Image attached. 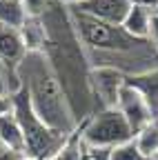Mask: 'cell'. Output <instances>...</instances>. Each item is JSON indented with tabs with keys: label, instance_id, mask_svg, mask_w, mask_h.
Instances as JSON below:
<instances>
[{
	"label": "cell",
	"instance_id": "12",
	"mask_svg": "<svg viewBox=\"0 0 158 160\" xmlns=\"http://www.w3.org/2000/svg\"><path fill=\"white\" fill-rule=\"evenodd\" d=\"M0 140H3L5 147H9L11 151L25 156V136H23L20 122L16 120L13 111L0 116Z\"/></svg>",
	"mask_w": 158,
	"mask_h": 160
},
{
	"label": "cell",
	"instance_id": "16",
	"mask_svg": "<svg viewBox=\"0 0 158 160\" xmlns=\"http://www.w3.org/2000/svg\"><path fill=\"white\" fill-rule=\"evenodd\" d=\"M111 160H149V158L138 149L136 140L129 138V140H125V142L116 145L111 149Z\"/></svg>",
	"mask_w": 158,
	"mask_h": 160
},
{
	"label": "cell",
	"instance_id": "9",
	"mask_svg": "<svg viewBox=\"0 0 158 160\" xmlns=\"http://www.w3.org/2000/svg\"><path fill=\"white\" fill-rule=\"evenodd\" d=\"M125 85H129L131 89H136L143 96V100L147 102L154 120H158V67L147 69L143 73L125 76Z\"/></svg>",
	"mask_w": 158,
	"mask_h": 160
},
{
	"label": "cell",
	"instance_id": "24",
	"mask_svg": "<svg viewBox=\"0 0 158 160\" xmlns=\"http://www.w3.org/2000/svg\"><path fill=\"white\" fill-rule=\"evenodd\" d=\"M149 160H158V151H156V153H154V156H151Z\"/></svg>",
	"mask_w": 158,
	"mask_h": 160
},
{
	"label": "cell",
	"instance_id": "13",
	"mask_svg": "<svg viewBox=\"0 0 158 160\" xmlns=\"http://www.w3.org/2000/svg\"><path fill=\"white\" fill-rule=\"evenodd\" d=\"M83 156H85V142H83L80 125H78V127L65 138V142L60 145V149H58L49 160H83Z\"/></svg>",
	"mask_w": 158,
	"mask_h": 160
},
{
	"label": "cell",
	"instance_id": "6",
	"mask_svg": "<svg viewBox=\"0 0 158 160\" xmlns=\"http://www.w3.org/2000/svg\"><path fill=\"white\" fill-rule=\"evenodd\" d=\"M89 87L96 109H116L120 89L125 87V73L111 67H91Z\"/></svg>",
	"mask_w": 158,
	"mask_h": 160
},
{
	"label": "cell",
	"instance_id": "4",
	"mask_svg": "<svg viewBox=\"0 0 158 160\" xmlns=\"http://www.w3.org/2000/svg\"><path fill=\"white\" fill-rule=\"evenodd\" d=\"M11 102H13L11 111H13L16 120L20 122V129L25 136V156L31 160H49L60 149L67 136L56 133L36 116V111L29 105V98L25 96L23 89H16L11 93Z\"/></svg>",
	"mask_w": 158,
	"mask_h": 160
},
{
	"label": "cell",
	"instance_id": "17",
	"mask_svg": "<svg viewBox=\"0 0 158 160\" xmlns=\"http://www.w3.org/2000/svg\"><path fill=\"white\" fill-rule=\"evenodd\" d=\"M51 0H20L25 9V16H43V11L49 7Z\"/></svg>",
	"mask_w": 158,
	"mask_h": 160
},
{
	"label": "cell",
	"instance_id": "19",
	"mask_svg": "<svg viewBox=\"0 0 158 160\" xmlns=\"http://www.w3.org/2000/svg\"><path fill=\"white\" fill-rule=\"evenodd\" d=\"M11 107H13V102H11V93H0V116L9 113Z\"/></svg>",
	"mask_w": 158,
	"mask_h": 160
},
{
	"label": "cell",
	"instance_id": "25",
	"mask_svg": "<svg viewBox=\"0 0 158 160\" xmlns=\"http://www.w3.org/2000/svg\"><path fill=\"white\" fill-rule=\"evenodd\" d=\"M154 16H156V18H158V7H156V9H154Z\"/></svg>",
	"mask_w": 158,
	"mask_h": 160
},
{
	"label": "cell",
	"instance_id": "3",
	"mask_svg": "<svg viewBox=\"0 0 158 160\" xmlns=\"http://www.w3.org/2000/svg\"><path fill=\"white\" fill-rule=\"evenodd\" d=\"M18 89L29 98V105L43 122L60 136H69L78 122L69 109L65 91L43 51H27L16 69Z\"/></svg>",
	"mask_w": 158,
	"mask_h": 160
},
{
	"label": "cell",
	"instance_id": "8",
	"mask_svg": "<svg viewBox=\"0 0 158 160\" xmlns=\"http://www.w3.org/2000/svg\"><path fill=\"white\" fill-rule=\"evenodd\" d=\"M134 0H83L76 7L78 11H83L87 16H94L103 22H111V25H123V20L129 11Z\"/></svg>",
	"mask_w": 158,
	"mask_h": 160
},
{
	"label": "cell",
	"instance_id": "1",
	"mask_svg": "<svg viewBox=\"0 0 158 160\" xmlns=\"http://www.w3.org/2000/svg\"><path fill=\"white\" fill-rule=\"evenodd\" d=\"M43 22L47 29L43 53L47 56L58 82L65 91L74 120L80 125L83 120L98 111L89 87V58L71 25L67 5H63L60 0H51L49 7L43 11Z\"/></svg>",
	"mask_w": 158,
	"mask_h": 160
},
{
	"label": "cell",
	"instance_id": "2",
	"mask_svg": "<svg viewBox=\"0 0 158 160\" xmlns=\"http://www.w3.org/2000/svg\"><path fill=\"white\" fill-rule=\"evenodd\" d=\"M67 9L91 67H111L123 71L125 76L158 67V51L149 38H134L120 25L103 22L94 16L78 11L76 7Z\"/></svg>",
	"mask_w": 158,
	"mask_h": 160
},
{
	"label": "cell",
	"instance_id": "10",
	"mask_svg": "<svg viewBox=\"0 0 158 160\" xmlns=\"http://www.w3.org/2000/svg\"><path fill=\"white\" fill-rule=\"evenodd\" d=\"M151 18H154V9L145 7V5H138V2H131L125 20H123V29L127 33H131L134 38H149V31H151Z\"/></svg>",
	"mask_w": 158,
	"mask_h": 160
},
{
	"label": "cell",
	"instance_id": "22",
	"mask_svg": "<svg viewBox=\"0 0 158 160\" xmlns=\"http://www.w3.org/2000/svg\"><path fill=\"white\" fill-rule=\"evenodd\" d=\"M0 93H9V89H7V80H5L3 69H0Z\"/></svg>",
	"mask_w": 158,
	"mask_h": 160
},
{
	"label": "cell",
	"instance_id": "20",
	"mask_svg": "<svg viewBox=\"0 0 158 160\" xmlns=\"http://www.w3.org/2000/svg\"><path fill=\"white\" fill-rule=\"evenodd\" d=\"M149 40H151V45L156 47V51H158V18L154 16L151 18V31H149Z\"/></svg>",
	"mask_w": 158,
	"mask_h": 160
},
{
	"label": "cell",
	"instance_id": "21",
	"mask_svg": "<svg viewBox=\"0 0 158 160\" xmlns=\"http://www.w3.org/2000/svg\"><path fill=\"white\" fill-rule=\"evenodd\" d=\"M134 2L145 5V7H149V9H156V7H158V0H134Z\"/></svg>",
	"mask_w": 158,
	"mask_h": 160
},
{
	"label": "cell",
	"instance_id": "7",
	"mask_svg": "<svg viewBox=\"0 0 158 160\" xmlns=\"http://www.w3.org/2000/svg\"><path fill=\"white\" fill-rule=\"evenodd\" d=\"M116 109L123 113V118L127 120V125L131 129V133H138L145 125H149L154 116L147 107V102L143 100V96L138 93L136 89H131L129 85H125L120 89V96H118V105Z\"/></svg>",
	"mask_w": 158,
	"mask_h": 160
},
{
	"label": "cell",
	"instance_id": "5",
	"mask_svg": "<svg viewBox=\"0 0 158 160\" xmlns=\"http://www.w3.org/2000/svg\"><path fill=\"white\" fill-rule=\"evenodd\" d=\"M85 147H116L134 138L127 120L118 109H98L80 122Z\"/></svg>",
	"mask_w": 158,
	"mask_h": 160
},
{
	"label": "cell",
	"instance_id": "14",
	"mask_svg": "<svg viewBox=\"0 0 158 160\" xmlns=\"http://www.w3.org/2000/svg\"><path fill=\"white\" fill-rule=\"evenodd\" d=\"M134 140H136L138 149L147 158H151L158 151V120H151V122L145 125L138 133H134Z\"/></svg>",
	"mask_w": 158,
	"mask_h": 160
},
{
	"label": "cell",
	"instance_id": "18",
	"mask_svg": "<svg viewBox=\"0 0 158 160\" xmlns=\"http://www.w3.org/2000/svg\"><path fill=\"white\" fill-rule=\"evenodd\" d=\"M111 149L114 147H87V158L89 160H111Z\"/></svg>",
	"mask_w": 158,
	"mask_h": 160
},
{
	"label": "cell",
	"instance_id": "23",
	"mask_svg": "<svg viewBox=\"0 0 158 160\" xmlns=\"http://www.w3.org/2000/svg\"><path fill=\"white\" fill-rule=\"evenodd\" d=\"M63 5H67V7H71V5H78V2H83V0H60Z\"/></svg>",
	"mask_w": 158,
	"mask_h": 160
},
{
	"label": "cell",
	"instance_id": "11",
	"mask_svg": "<svg viewBox=\"0 0 158 160\" xmlns=\"http://www.w3.org/2000/svg\"><path fill=\"white\" fill-rule=\"evenodd\" d=\"M18 33H20L27 51H43L45 49L47 29L43 22V16H25L23 22L18 25Z\"/></svg>",
	"mask_w": 158,
	"mask_h": 160
},
{
	"label": "cell",
	"instance_id": "15",
	"mask_svg": "<svg viewBox=\"0 0 158 160\" xmlns=\"http://www.w3.org/2000/svg\"><path fill=\"white\" fill-rule=\"evenodd\" d=\"M25 18V9L20 0H0V20L11 27H18Z\"/></svg>",
	"mask_w": 158,
	"mask_h": 160
}]
</instances>
